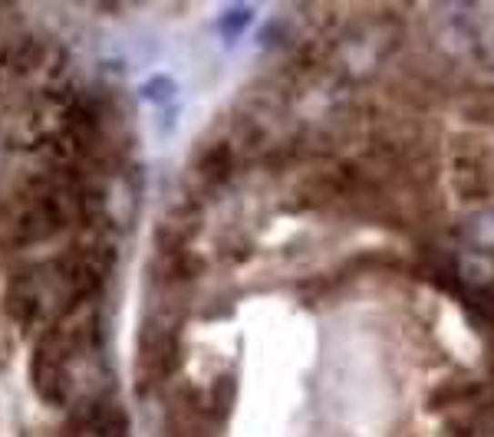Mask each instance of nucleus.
Wrapping results in <instances>:
<instances>
[{
	"mask_svg": "<svg viewBox=\"0 0 494 437\" xmlns=\"http://www.w3.org/2000/svg\"><path fill=\"white\" fill-rule=\"evenodd\" d=\"M53 286H60L56 273L46 276L44 270H36V266H26L20 273H14L7 286V316L17 323L20 329H30L36 326L40 319H46V309H50V296L56 290Z\"/></svg>",
	"mask_w": 494,
	"mask_h": 437,
	"instance_id": "obj_2",
	"label": "nucleus"
},
{
	"mask_svg": "<svg viewBox=\"0 0 494 437\" xmlns=\"http://www.w3.org/2000/svg\"><path fill=\"white\" fill-rule=\"evenodd\" d=\"M83 343H86V326L83 323H56L53 329H46L44 339L36 343L34 359H30V378L34 388L40 392V398L50 404H66L73 394V365L83 355Z\"/></svg>",
	"mask_w": 494,
	"mask_h": 437,
	"instance_id": "obj_1",
	"label": "nucleus"
}]
</instances>
